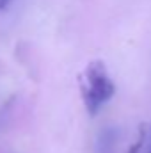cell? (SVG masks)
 I'll return each mask as SVG.
<instances>
[{
	"label": "cell",
	"mask_w": 151,
	"mask_h": 153,
	"mask_svg": "<svg viewBox=\"0 0 151 153\" xmlns=\"http://www.w3.org/2000/svg\"><path fill=\"white\" fill-rule=\"evenodd\" d=\"M82 100L91 116L98 114L100 109L112 100L115 94V84L109 75V70L103 61H91L80 76Z\"/></svg>",
	"instance_id": "cell-1"
},
{
	"label": "cell",
	"mask_w": 151,
	"mask_h": 153,
	"mask_svg": "<svg viewBox=\"0 0 151 153\" xmlns=\"http://www.w3.org/2000/svg\"><path fill=\"white\" fill-rule=\"evenodd\" d=\"M142 143H144V132L141 130V132H139L137 141H135V143L128 148V152H126V153H139V152H141V148H142Z\"/></svg>",
	"instance_id": "cell-2"
},
{
	"label": "cell",
	"mask_w": 151,
	"mask_h": 153,
	"mask_svg": "<svg viewBox=\"0 0 151 153\" xmlns=\"http://www.w3.org/2000/svg\"><path fill=\"white\" fill-rule=\"evenodd\" d=\"M13 0H0V11H4V9H7V5L11 4Z\"/></svg>",
	"instance_id": "cell-3"
}]
</instances>
